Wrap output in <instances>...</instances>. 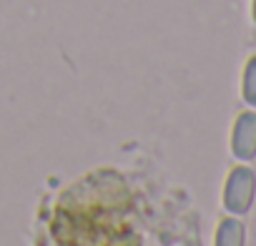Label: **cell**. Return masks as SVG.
<instances>
[{"label":"cell","instance_id":"1","mask_svg":"<svg viewBox=\"0 0 256 246\" xmlns=\"http://www.w3.org/2000/svg\"><path fill=\"white\" fill-rule=\"evenodd\" d=\"M56 241L60 246H138L134 228V201L126 184L110 174H90L70 191L56 211Z\"/></svg>","mask_w":256,"mask_h":246}]
</instances>
